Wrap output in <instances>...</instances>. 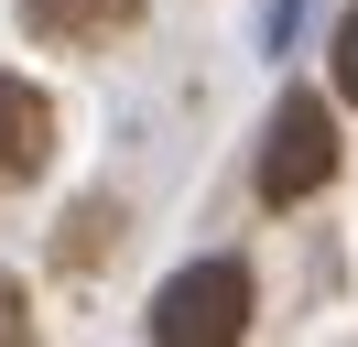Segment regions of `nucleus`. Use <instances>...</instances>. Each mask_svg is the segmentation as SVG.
I'll use <instances>...</instances> for the list:
<instances>
[{
	"instance_id": "nucleus-1",
	"label": "nucleus",
	"mask_w": 358,
	"mask_h": 347,
	"mask_svg": "<svg viewBox=\"0 0 358 347\" xmlns=\"http://www.w3.org/2000/svg\"><path fill=\"white\" fill-rule=\"evenodd\" d=\"M250 271L239 260H196V271H174L152 293V337L163 347H228V337H250Z\"/></svg>"
},
{
	"instance_id": "nucleus-2",
	"label": "nucleus",
	"mask_w": 358,
	"mask_h": 347,
	"mask_svg": "<svg viewBox=\"0 0 358 347\" xmlns=\"http://www.w3.org/2000/svg\"><path fill=\"white\" fill-rule=\"evenodd\" d=\"M336 185V120L326 98H282L261 130V206H304V195Z\"/></svg>"
},
{
	"instance_id": "nucleus-3",
	"label": "nucleus",
	"mask_w": 358,
	"mask_h": 347,
	"mask_svg": "<svg viewBox=\"0 0 358 347\" xmlns=\"http://www.w3.org/2000/svg\"><path fill=\"white\" fill-rule=\"evenodd\" d=\"M44 163H55V108H44V87L0 76V195H11V185H33Z\"/></svg>"
},
{
	"instance_id": "nucleus-4",
	"label": "nucleus",
	"mask_w": 358,
	"mask_h": 347,
	"mask_svg": "<svg viewBox=\"0 0 358 347\" xmlns=\"http://www.w3.org/2000/svg\"><path fill=\"white\" fill-rule=\"evenodd\" d=\"M131 22H141V0H22L33 43H109V33H131Z\"/></svg>"
},
{
	"instance_id": "nucleus-5",
	"label": "nucleus",
	"mask_w": 358,
	"mask_h": 347,
	"mask_svg": "<svg viewBox=\"0 0 358 347\" xmlns=\"http://www.w3.org/2000/svg\"><path fill=\"white\" fill-rule=\"evenodd\" d=\"M109 239H120V206H76V239H55V250H66V260H98Z\"/></svg>"
},
{
	"instance_id": "nucleus-6",
	"label": "nucleus",
	"mask_w": 358,
	"mask_h": 347,
	"mask_svg": "<svg viewBox=\"0 0 358 347\" xmlns=\"http://www.w3.org/2000/svg\"><path fill=\"white\" fill-rule=\"evenodd\" d=\"M22 337H33V304H22V282L0 271V347H22Z\"/></svg>"
},
{
	"instance_id": "nucleus-7",
	"label": "nucleus",
	"mask_w": 358,
	"mask_h": 347,
	"mask_svg": "<svg viewBox=\"0 0 358 347\" xmlns=\"http://www.w3.org/2000/svg\"><path fill=\"white\" fill-rule=\"evenodd\" d=\"M336 87H348V98H358V11L336 22Z\"/></svg>"
}]
</instances>
